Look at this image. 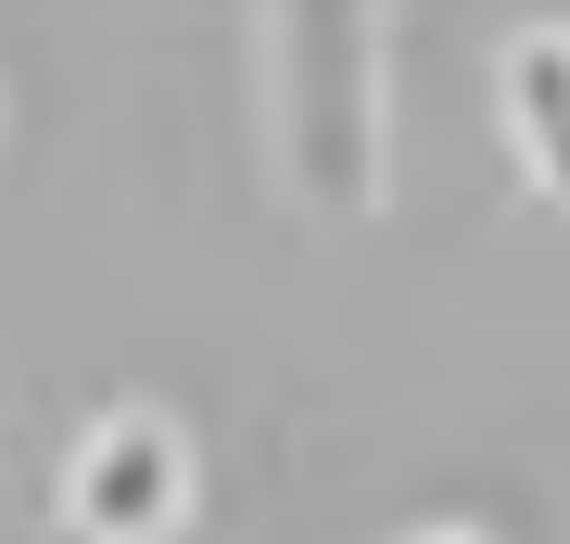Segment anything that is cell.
Returning <instances> with one entry per match:
<instances>
[{
    "label": "cell",
    "mask_w": 570,
    "mask_h": 544,
    "mask_svg": "<svg viewBox=\"0 0 570 544\" xmlns=\"http://www.w3.org/2000/svg\"><path fill=\"white\" fill-rule=\"evenodd\" d=\"M494 115H508V152L532 165V190L570 216V26H520V39H508Z\"/></svg>",
    "instance_id": "obj_3"
},
{
    "label": "cell",
    "mask_w": 570,
    "mask_h": 544,
    "mask_svg": "<svg viewBox=\"0 0 570 544\" xmlns=\"http://www.w3.org/2000/svg\"><path fill=\"white\" fill-rule=\"evenodd\" d=\"M266 63V152H279L292 202L317 216H367L393 152V101H381V13L367 0H266L254 13Z\"/></svg>",
    "instance_id": "obj_1"
},
{
    "label": "cell",
    "mask_w": 570,
    "mask_h": 544,
    "mask_svg": "<svg viewBox=\"0 0 570 544\" xmlns=\"http://www.w3.org/2000/svg\"><path fill=\"white\" fill-rule=\"evenodd\" d=\"M406 544H494V532H469V520H431V532H406Z\"/></svg>",
    "instance_id": "obj_4"
},
{
    "label": "cell",
    "mask_w": 570,
    "mask_h": 544,
    "mask_svg": "<svg viewBox=\"0 0 570 544\" xmlns=\"http://www.w3.org/2000/svg\"><path fill=\"white\" fill-rule=\"evenodd\" d=\"M190 520V444L165 405H102L63 456V532L77 544H165Z\"/></svg>",
    "instance_id": "obj_2"
}]
</instances>
